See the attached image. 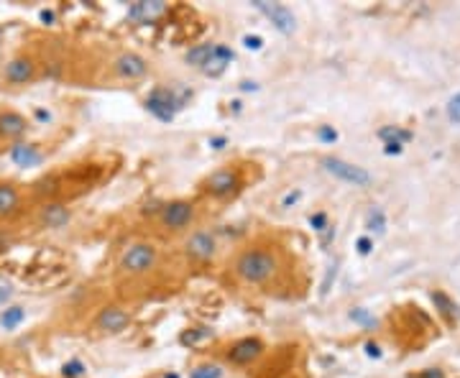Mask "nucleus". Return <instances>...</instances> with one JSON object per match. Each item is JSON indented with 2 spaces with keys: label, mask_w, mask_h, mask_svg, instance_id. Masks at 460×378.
Instances as JSON below:
<instances>
[{
  "label": "nucleus",
  "mask_w": 460,
  "mask_h": 378,
  "mask_svg": "<svg viewBox=\"0 0 460 378\" xmlns=\"http://www.w3.org/2000/svg\"><path fill=\"white\" fill-rule=\"evenodd\" d=\"M320 136H322V138H328V141H335V131H328V128H322Z\"/></svg>",
  "instance_id": "24"
},
{
  "label": "nucleus",
  "mask_w": 460,
  "mask_h": 378,
  "mask_svg": "<svg viewBox=\"0 0 460 378\" xmlns=\"http://www.w3.org/2000/svg\"><path fill=\"white\" fill-rule=\"evenodd\" d=\"M41 77V69H39V59L33 57L28 52H18L13 57L6 59V64L0 69V79H3V85L6 87H28L33 85L36 79Z\"/></svg>",
  "instance_id": "6"
},
{
  "label": "nucleus",
  "mask_w": 460,
  "mask_h": 378,
  "mask_svg": "<svg viewBox=\"0 0 460 378\" xmlns=\"http://www.w3.org/2000/svg\"><path fill=\"white\" fill-rule=\"evenodd\" d=\"M243 169L236 166V164H228V166H220V169L210 171L200 182V197L205 200H212V202H225V200H233V197L243 189Z\"/></svg>",
  "instance_id": "4"
},
{
  "label": "nucleus",
  "mask_w": 460,
  "mask_h": 378,
  "mask_svg": "<svg viewBox=\"0 0 460 378\" xmlns=\"http://www.w3.org/2000/svg\"><path fill=\"white\" fill-rule=\"evenodd\" d=\"M220 253V238L212 228H195L184 235L182 241V256L195 266L212 263Z\"/></svg>",
  "instance_id": "5"
},
{
  "label": "nucleus",
  "mask_w": 460,
  "mask_h": 378,
  "mask_svg": "<svg viewBox=\"0 0 460 378\" xmlns=\"http://www.w3.org/2000/svg\"><path fill=\"white\" fill-rule=\"evenodd\" d=\"M166 8L161 6V3H136V6L131 8V16L133 18H141V21H151L154 16L164 13Z\"/></svg>",
  "instance_id": "17"
},
{
  "label": "nucleus",
  "mask_w": 460,
  "mask_h": 378,
  "mask_svg": "<svg viewBox=\"0 0 460 378\" xmlns=\"http://www.w3.org/2000/svg\"><path fill=\"white\" fill-rule=\"evenodd\" d=\"M320 164L330 176H335V179H340L345 184H353V187H368L371 184V174L363 166H358V164H350L340 156H325Z\"/></svg>",
  "instance_id": "9"
},
{
  "label": "nucleus",
  "mask_w": 460,
  "mask_h": 378,
  "mask_svg": "<svg viewBox=\"0 0 460 378\" xmlns=\"http://www.w3.org/2000/svg\"><path fill=\"white\" fill-rule=\"evenodd\" d=\"M274 378H299L297 373H279V376H274Z\"/></svg>",
  "instance_id": "25"
},
{
  "label": "nucleus",
  "mask_w": 460,
  "mask_h": 378,
  "mask_svg": "<svg viewBox=\"0 0 460 378\" xmlns=\"http://www.w3.org/2000/svg\"><path fill=\"white\" fill-rule=\"evenodd\" d=\"M266 353V343L256 335H248V338H238L233 340L228 348H225L223 358L225 363L236 365V368H246V365H253L258 358Z\"/></svg>",
  "instance_id": "8"
},
{
  "label": "nucleus",
  "mask_w": 460,
  "mask_h": 378,
  "mask_svg": "<svg viewBox=\"0 0 460 378\" xmlns=\"http://www.w3.org/2000/svg\"><path fill=\"white\" fill-rule=\"evenodd\" d=\"M154 222H156V228L164 235H187L190 230L197 228L200 202L197 200H190V197L169 200V202L159 207Z\"/></svg>",
  "instance_id": "3"
},
{
  "label": "nucleus",
  "mask_w": 460,
  "mask_h": 378,
  "mask_svg": "<svg viewBox=\"0 0 460 378\" xmlns=\"http://www.w3.org/2000/svg\"><path fill=\"white\" fill-rule=\"evenodd\" d=\"M432 299L442 307V312H445V314H453V312H455V307L450 304V299H447V297H445L442 292H435V294H432Z\"/></svg>",
  "instance_id": "20"
},
{
  "label": "nucleus",
  "mask_w": 460,
  "mask_h": 378,
  "mask_svg": "<svg viewBox=\"0 0 460 378\" xmlns=\"http://www.w3.org/2000/svg\"><path fill=\"white\" fill-rule=\"evenodd\" d=\"M146 108H149L154 115L161 118V120H171V118H174V110L182 108V103H179L169 90H154L151 95H149V100H146Z\"/></svg>",
  "instance_id": "15"
},
{
  "label": "nucleus",
  "mask_w": 460,
  "mask_h": 378,
  "mask_svg": "<svg viewBox=\"0 0 460 378\" xmlns=\"http://www.w3.org/2000/svg\"><path fill=\"white\" fill-rule=\"evenodd\" d=\"M161 266V248L149 238L128 241L115 256V274L125 281H141L156 274Z\"/></svg>",
  "instance_id": "2"
},
{
  "label": "nucleus",
  "mask_w": 460,
  "mask_h": 378,
  "mask_svg": "<svg viewBox=\"0 0 460 378\" xmlns=\"http://www.w3.org/2000/svg\"><path fill=\"white\" fill-rule=\"evenodd\" d=\"M287 271V253L274 243H253L241 248L233 261L230 274L241 287L248 289H269L282 281Z\"/></svg>",
  "instance_id": "1"
},
{
  "label": "nucleus",
  "mask_w": 460,
  "mask_h": 378,
  "mask_svg": "<svg viewBox=\"0 0 460 378\" xmlns=\"http://www.w3.org/2000/svg\"><path fill=\"white\" fill-rule=\"evenodd\" d=\"M26 207V189L13 179H0V222H11Z\"/></svg>",
  "instance_id": "11"
},
{
  "label": "nucleus",
  "mask_w": 460,
  "mask_h": 378,
  "mask_svg": "<svg viewBox=\"0 0 460 378\" xmlns=\"http://www.w3.org/2000/svg\"><path fill=\"white\" fill-rule=\"evenodd\" d=\"M309 222H312V225H317V230H325V228H328V225H325V215L309 217Z\"/></svg>",
  "instance_id": "22"
},
{
  "label": "nucleus",
  "mask_w": 460,
  "mask_h": 378,
  "mask_svg": "<svg viewBox=\"0 0 460 378\" xmlns=\"http://www.w3.org/2000/svg\"><path fill=\"white\" fill-rule=\"evenodd\" d=\"M187 62H190L192 67H197V69H207L210 67V59H212V44H200V46H195V49H190L187 52Z\"/></svg>",
  "instance_id": "16"
},
{
  "label": "nucleus",
  "mask_w": 460,
  "mask_h": 378,
  "mask_svg": "<svg viewBox=\"0 0 460 378\" xmlns=\"http://www.w3.org/2000/svg\"><path fill=\"white\" fill-rule=\"evenodd\" d=\"M253 6H256V11H261V13L274 23L276 31H282V33L294 31L297 18L287 6H282V3H263V0H258V3H253Z\"/></svg>",
  "instance_id": "14"
},
{
  "label": "nucleus",
  "mask_w": 460,
  "mask_h": 378,
  "mask_svg": "<svg viewBox=\"0 0 460 378\" xmlns=\"http://www.w3.org/2000/svg\"><path fill=\"white\" fill-rule=\"evenodd\" d=\"M447 115L453 118L455 123H460V95H455V98L450 100V105H447Z\"/></svg>",
  "instance_id": "21"
},
{
  "label": "nucleus",
  "mask_w": 460,
  "mask_h": 378,
  "mask_svg": "<svg viewBox=\"0 0 460 378\" xmlns=\"http://www.w3.org/2000/svg\"><path fill=\"white\" fill-rule=\"evenodd\" d=\"M69 217H72L69 205L59 202V200H46L36 210V222H39L41 228H62Z\"/></svg>",
  "instance_id": "13"
},
{
  "label": "nucleus",
  "mask_w": 460,
  "mask_h": 378,
  "mask_svg": "<svg viewBox=\"0 0 460 378\" xmlns=\"http://www.w3.org/2000/svg\"><path fill=\"white\" fill-rule=\"evenodd\" d=\"M28 131V118L11 108H0V146L18 144Z\"/></svg>",
  "instance_id": "12"
},
{
  "label": "nucleus",
  "mask_w": 460,
  "mask_h": 378,
  "mask_svg": "<svg viewBox=\"0 0 460 378\" xmlns=\"http://www.w3.org/2000/svg\"><path fill=\"white\" fill-rule=\"evenodd\" d=\"M223 376V368L217 363H200L190 371V378H220Z\"/></svg>",
  "instance_id": "18"
},
{
  "label": "nucleus",
  "mask_w": 460,
  "mask_h": 378,
  "mask_svg": "<svg viewBox=\"0 0 460 378\" xmlns=\"http://www.w3.org/2000/svg\"><path fill=\"white\" fill-rule=\"evenodd\" d=\"M358 251H361V253H368V251H371V241L361 238V241H358Z\"/></svg>",
  "instance_id": "23"
},
{
  "label": "nucleus",
  "mask_w": 460,
  "mask_h": 378,
  "mask_svg": "<svg viewBox=\"0 0 460 378\" xmlns=\"http://www.w3.org/2000/svg\"><path fill=\"white\" fill-rule=\"evenodd\" d=\"M368 230H376V233H381L384 230V212L379 207H374L371 212H368Z\"/></svg>",
  "instance_id": "19"
},
{
  "label": "nucleus",
  "mask_w": 460,
  "mask_h": 378,
  "mask_svg": "<svg viewBox=\"0 0 460 378\" xmlns=\"http://www.w3.org/2000/svg\"><path fill=\"white\" fill-rule=\"evenodd\" d=\"M151 72V62L138 52H118L110 59V74L120 82H138Z\"/></svg>",
  "instance_id": "7"
},
{
  "label": "nucleus",
  "mask_w": 460,
  "mask_h": 378,
  "mask_svg": "<svg viewBox=\"0 0 460 378\" xmlns=\"http://www.w3.org/2000/svg\"><path fill=\"white\" fill-rule=\"evenodd\" d=\"M133 317L131 312L120 304H105L103 309H98L95 320H92V330L100 335H118L123 333L125 327L131 325Z\"/></svg>",
  "instance_id": "10"
}]
</instances>
